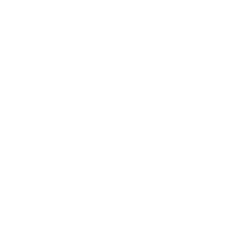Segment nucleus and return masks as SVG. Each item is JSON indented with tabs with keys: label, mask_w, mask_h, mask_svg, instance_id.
Instances as JSON below:
<instances>
[]
</instances>
